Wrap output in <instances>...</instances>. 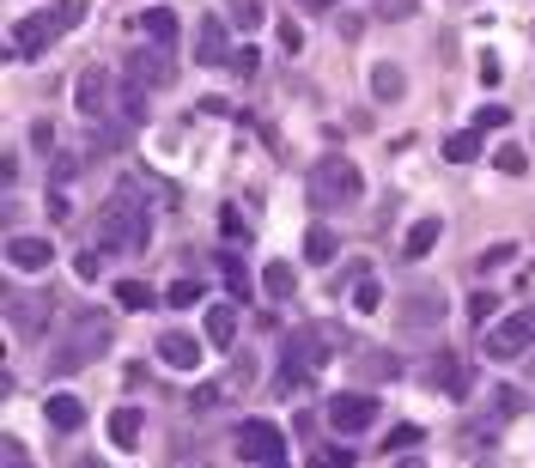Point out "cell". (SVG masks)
<instances>
[{"label": "cell", "mask_w": 535, "mask_h": 468, "mask_svg": "<svg viewBox=\"0 0 535 468\" xmlns=\"http://www.w3.org/2000/svg\"><path fill=\"white\" fill-rule=\"evenodd\" d=\"M311 7H335V0H311Z\"/></svg>", "instance_id": "obj_40"}, {"label": "cell", "mask_w": 535, "mask_h": 468, "mask_svg": "<svg viewBox=\"0 0 535 468\" xmlns=\"http://www.w3.org/2000/svg\"><path fill=\"white\" fill-rule=\"evenodd\" d=\"M195 61H207V67H225V61H232V49H225V25H219V19H201Z\"/></svg>", "instance_id": "obj_15"}, {"label": "cell", "mask_w": 535, "mask_h": 468, "mask_svg": "<svg viewBox=\"0 0 535 468\" xmlns=\"http://www.w3.org/2000/svg\"><path fill=\"white\" fill-rule=\"evenodd\" d=\"M7 262L25 268V274H43L55 262V244L49 238H7Z\"/></svg>", "instance_id": "obj_11"}, {"label": "cell", "mask_w": 535, "mask_h": 468, "mask_svg": "<svg viewBox=\"0 0 535 468\" xmlns=\"http://www.w3.org/2000/svg\"><path fill=\"white\" fill-rule=\"evenodd\" d=\"M505 122H511V116H505V110H499V104H487V110H481V116H475V128H505Z\"/></svg>", "instance_id": "obj_38"}, {"label": "cell", "mask_w": 535, "mask_h": 468, "mask_svg": "<svg viewBox=\"0 0 535 468\" xmlns=\"http://www.w3.org/2000/svg\"><path fill=\"white\" fill-rule=\"evenodd\" d=\"M165 304H177V310H189V304H201V286H195V280H177V286L165 292Z\"/></svg>", "instance_id": "obj_30"}, {"label": "cell", "mask_w": 535, "mask_h": 468, "mask_svg": "<svg viewBox=\"0 0 535 468\" xmlns=\"http://www.w3.org/2000/svg\"><path fill=\"white\" fill-rule=\"evenodd\" d=\"M225 286H232V298H238V304L250 298V274H244V262H232V256H225Z\"/></svg>", "instance_id": "obj_29"}, {"label": "cell", "mask_w": 535, "mask_h": 468, "mask_svg": "<svg viewBox=\"0 0 535 468\" xmlns=\"http://www.w3.org/2000/svg\"><path fill=\"white\" fill-rule=\"evenodd\" d=\"M280 43H286V55H298V49H304V37H298V25H280Z\"/></svg>", "instance_id": "obj_39"}, {"label": "cell", "mask_w": 535, "mask_h": 468, "mask_svg": "<svg viewBox=\"0 0 535 468\" xmlns=\"http://www.w3.org/2000/svg\"><path fill=\"white\" fill-rule=\"evenodd\" d=\"M408 444H420V426H396V432L384 438V450H408Z\"/></svg>", "instance_id": "obj_35"}, {"label": "cell", "mask_w": 535, "mask_h": 468, "mask_svg": "<svg viewBox=\"0 0 535 468\" xmlns=\"http://www.w3.org/2000/svg\"><path fill=\"white\" fill-rule=\"evenodd\" d=\"M469 317H475V323H493V317H499V298H493V292H475V298H469Z\"/></svg>", "instance_id": "obj_31"}, {"label": "cell", "mask_w": 535, "mask_h": 468, "mask_svg": "<svg viewBox=\"0 0 535 468\" xmlns=\"http://www.w3.org/2000/svg\"><path fill=\"white\" fill-rule=\"evenodd\" d=\"M43 414H49V426H55V432H73V426H86V408L73 402V396H49V402H43Z\"/></svg>", "instance_id": "obj_20"}, {"label": "cell", "mask_w": 535, "mask_h": 468, "mask_svg": "<svg viewBox=\"0 0 535 468\" xmlns=\"http://www.w3.org/2000/svg\"><path fill=\"white\" fill-rule=\"evenodd\" d=\"M523 408H529V402L517 396V389H511V383H499V389H493V408L475 420V432H481V438H499V426H505L511 414H523Z\"/></svg>", "instance_id": "obj_10"}, {"label": "cell", "mask_w": 535, "mask_h": 468, "mask_svg": "<svg viewBox=\"0 0 535 468\" xmlns=\"http://www.w3.org/2000/svg\"><path fill=\"white\" fill-rule=\"evenodd\" d=\"M377 304H384V292H377V280H365V286L353 292V310H359V317H371Z\"/></svg>", "instance_id": "obj_33"}, {"label": "cell", "mask_w": 535, "mask_h": 468, "mask_svg": "<svg viewBox=\"0 0 535 468\" xmlns=\"http://www.w3.org/2000/svg\"><path fill=\"white\" fill-rule=\"evenodd\" d=\"M311 468H353V450H329V444H323V450L311 456Z\"/></svg>", "instance_id": "obj_34"}, {"label": "cell", "mask_w": 535, "mask_h": 468, "mask_svg": "<svg viewBox=\"0 0 535 468\" xmlns=\"http://www.w3.org/2000/svg\"><path fill=\"white\" fill-rule=\"evenodd\" d=\"M140 432H146L140 408H116V414H110V444H116V450H134V444H140Z\"/></svg>", "instance_id": "obj_17"}, {"label": "cell", "mask_w": 535, "mask_h": 468, "mask_svg": "<svg viewBox=\"0 0 535 468\" xmlns=\"http://www.w3.org/2000/svg\"><path fill=\"white\" fill-rule=\"evenodd\" d=\"M438 231H444L438 219H414V231H408V244H402V256H408V262H420V256H426V250L438 244Z\"/></svg>", "instance_id": "obj_22"}, {"label": "cell", "mask_w": 535, "mask_h": 468, "mask_svg": "<svg viewBox=\"0 0 535 468\" xmlns=\"http://www.w3.org/2000/svg\"><path fill=\"white\" fill-rule=\"evenodd\" d=\"M371 420H377V402L371 396H335L329 402V426L335 432H371Z\"/></svg>", "instance_id": "obj_8"}, {"label": "cell", "mask_w": 535, "mask_h": 468, "mask_svg": "<svg viewBox=\"0 0 535 468\" xmlns=\"http://www.w3.org/2000/svg\"><path fill=\"white\" fill-rule=\"evenodd\" d=\"M0 450H7V468H31V456H25V444H19V438H7Z\"/></svg>", "instance_id": "obj_37"}, {"label": "cell", "mask_w": 535, "mask_h": 468, "mask_svg": "<svg viewBox=\"0 0 535 468\" xmlns=\"http://www.w3.org/2000/svg\"><path fill=\"white\" fill-rule=\"evenodd\" d=\"M134 31H140L152 49H171V43H177V13H171V7H146V13L134 19Z\"/></svg>", "instance_id": "obj_12"}, {"label": "cell", "mask_w": 535, "mask_h": 468, "mask_svg": "<svg viewBox=\"0 0 535 468\" xmlns=\"http://www.w3.org/2000/svg\"><path fill=\"white\" fill-rule=\"evenodd\" d=\"M104 347H110V323H104V317H86L80 329H73V341H67L61 353H55V365H61V371H73V365H86V359H98Z\"/></svg>", "instance_id": "obj_6"}, {"label": "cell", "mask_w": 535, "mask_h": 468, "mask_svg": "<svg viewBox=\"0 0 535 468\" xmlns=\"http://www.w3.org/2000/svg\"><path fill=\"white\" fill-rule=\"evenodd\" d=\"M286 359L311 371V365L323 359V329H292V335H286Z\"/></svg>", "instance_id": "obj_16"}, {"label": "cell", "mask_w": 535, "mask_h": 468, "mask_svg": "<svg viewBox=\"0 0 535 468\" xmlns=\"http://www.w3.org/2000/svg\"><path fill=\"white\" fill-rule=\"evenodd\" d=\"M535 347V310H511L487 329V359H523Z\"/></svg>", "instance_id": "obj_4"}, {"label": "cell", "mask_w": 535, "mask_h": 468, "mask_svg": "<svg viewBox=\"0 0 535 468\" xmlns=\"http://www.w3.org/2000/svg\"><path fill=\"white\" fill-rule=\"evenodd\" d=\"M232 329H238V304H213V310H207V341H213V347H232V341H238Z\"/></svg>", "instance_id": "obj_19"}, {"label": "cell", "mask_w": 535, "mask_h": 468, "mask_svg": "<svg viewBox=\"0 0 535 468\" xmlns=\"http://www.w3.org/2000/svg\"><path fill=\"white\" fill-rule=\"evenodd\" d=\"M146 231L152 225H146V207H140V183H122L98 213V238H104L110 256H122V250H146Z\"/></svg>", "instance_id": "obj_2"}, {"label": "cell", "mask_w": 535, "mask_h": 468, "mask_svg": "<svg viewBox=\"0 0 535 468\" xmlns=\"http://www.w3.org/2000/svg\"><path fill=\"white\" fill-rule=\"evenodd\" d=\"M159 359L177 365V371H195L201 365V341L195 335H159Z\"/></svg>", "instance_id": "obj_13"}, {"label": "cell", "mask_w": 535, "mask_h": 468, "mask_svg": "<svg viewBox=\"0 0 535 468\" xmlns=\"http://www.w3.org/2000/svg\"><path fill=\"white\" fill-rule=\"evenodd\" d=\"M493 165H499L505 177H523V171H529V159H523V146H499V152H493Z\"/></svg>", "instance_id": "obj_28"}, {"label": "cell", "mask_w": 535, "mask_h": 468, "mask_svg": "<svg viewBox=\"0 0 535 468\" xmlns=\"http://www.w3.org/2000/svg\"><path fill=\"white\" fill-rule=\"evenodd\" d=\"M444 159H450V165H475V159H481V128L450 134V140H444Z\"/></svg>", "instance_id": "obj_21"}, {"label": "cell", "mask_w": 535, "mask_h": 468, "mask_svg": "<svg viewBox=\"0 0 535 468\" xmlns=\"http://www.w3.org/2000/svg\"><path fill=\"white\" fill-rule=\"evenodd\" d=\"M304 383H311V371L292 365V359H280V371H274V396H298Z\"/></svg>", "instance_id": "obj_25"}, {"label": "cell", "mask_w": 535, "mask_h": 468, "mask_svg": "<svg viewBox=\"0 0 535 468\" xmlns=\"http://www.w3.org/2000/svg\"><path fill=\"white\" fill-rule=\"evenodd\" d=\"M238 456L256 462V468H274V462H286V432L268 426V420H244L238 426Z\"/></svg>", "instance_id": "obj_5"}, {"label": "cell", "mask_w": 535, "mask_h": 468, "mask_svg": "<svg viewBox=\"0 0 535 468\" xmlns=\"http://www.w3.org/2000/svg\"><path fill=\"white\" fill-rule=\"evenodd\" d=\"M128 80L134 86H171V55L165 49H134L128 55Z\"/></svg>", "instance_id": "obj_9"}, {"label": "cell", "mask_w": 535, "mask_h": 468, "mask_svg": "<svg viewBox=\"0 0 535 468\" xmlns=\"http://www.w3.org/2000/svg\"><path fill=\"white\" fill-rule=\"evenodd\" d=\"M304 262H335V231L329 225H311V231H304Z\"/></svg>", "instance_id": "obj_23"}, {"label": "cell", "mask_w": 535, "mask_h": 468, "mask_svg": "<svg viewBox=\"0 0 535 468\" xmlns=\"http://www.w3.org/2000/svg\"><path fill=\"white\" fill-rule=\"evenodd\" d=\"M73 110H80L86 122H98V116L110 110V73H104V67H86V73H80V86H73Z\"/></svg>", "instance_id": "obj_7"}, {"label": "cell", "mask_w": 535, "mask_h": 468, "mask_svg": "<svg viewBox=\"0 0 535 468\" xmlns=\"http://www.w3.org/2000/svg\"><path fill=\"white\" fill-rule=\"evenodd\" d=\"M371 92L384 98V104L408 98V80H402V67H396V61H377V67H371Z\"/></svg>", "instance_id": "obj_18"}, {"label": "cell", "mask_w": 535, "mask_h": 468, "mask_svg": "<svg viewBox=\"0 0 535 468\" xmlns=\"http://www.w3.org/2000/svg\"><path fill=\"white\" fill-rule=\"evenodd\" d=\"M426 377H432V383L444 389V396H469V371H463V365H456L450 353H438V359L426 365Z\"/></svg>", "instance_id": "obj_14"}, {"label": "cell", "mask_w": 535, "mask_h": 468, "mask_svg": "<svg viewBox=\"0 0 535 468\" xmlns=\"http://www.w3.org/2000/svg\"><path fill=\"white\" fill-rule=\"evenodd\" d=\"M232 19H238V31H256L262 25V7H256V0H232Z\"/></svg>", "instance_id": "obj_32"}, {"label": "cell", "mask_w": 535, "mask_h": 468, "mask_svg": "<svg viewBox=\"0 0 535 468\" xmlns=\"http://www.w3.org/2000/svg\"><path fill=\"white\" fill-rule=\"evenodd\" d=\"M86 19H92L86 0H55V7H43V13H31V19H19V25H13V55H19V61H31V55H43L49 43H61L67 31H80Z\"/></svg>", "instance_id": "obj_1"}, {"label": "cell", "mask_w": 535, "mask_h": 468, "mask_svg": "<svg viewBox=\"0 0 535 468\" xmlns=\"http://www.w3.org/2000/svg\"><path fill=\"white\" fill-rule=\"evenodd\" d=\"M262 286H268L274 298H292V292H298V274H292L286 262H268V268H262Z\"/></svg>", "instance_id": "obj_26"}, {"label": "cell", "mask_w": 535, "mask_h": 468, "mask_svg": "<svg viewBox=\"0 0 535 468\" xmlns=\"http://www.w3.org/2000/svg\"><path fill=\"white\" fill-rule=\"evenodd\" d=\"M140 92H146V86H128V98H122V110H128L134 122H146V98H140Z\"/></svg>", "instance_id": "obj_36"}, {"label": "cell", "mask_w": 535, "mask_h": 468, "mask_svg": "<svg viewBox=\"0 0 535 468\" xmlns=\"http://www.w3.org/2000/svg\"><path fill=\"white\" fill-rule=\"evenodd\" d=\"M116 304H122V310H152V304H159V292L140 286V280H122V286H116Z\"/></svg>", "instance_id": "obj_24"}, {"label": "cell", "mask_w": 535, "mask_h": 468, "mask_svg": "<svg viewBox=\"0 0 535 468\" xmlns=\"http://www.w3.org/2000/svg\"><path fill=\"white\" fill-rule=\"evenodd\" d=\"M426 317H432V323L444 317V298H438V292H420V298L408 304V323H426Z\"/></svg>", "instance_id": "obj_27"}, {"label": "cell", "mask_w": 535, "mask_h": 468, "mask_svg": "<svg viewBox=\"0 0 535 468\" xmlns=\"http://www.w3.org/2000/svg\"><path fill=\"white\" fill-rule=\"evenodd\" d=\"M402 468H420V462H402Z\"/></svg>", "instance_id": "obj_41"}, {"label": "cell", "mask_w": 535, "mask_h": 468, "mask_svg": "<svg viewBox=\"0 0 535 468\" xmlns=\"http://www.w3.org/2000/svg\"><path fill=\"white\" fill-rule=\"evenodd\" d=\"M359 189H365V177H359L353 159H323V165L311 171V201H317V207H353Z\"/></svg>", "instance_id": "obj_3"}]
</instances>
